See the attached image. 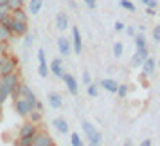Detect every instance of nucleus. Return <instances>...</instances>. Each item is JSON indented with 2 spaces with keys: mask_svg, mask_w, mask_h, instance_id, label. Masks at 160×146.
Segmentation results:
<instances>
[{
  "mask_svg": "<svg viewBox=\"0 0 160 146\" xmlns=\"http://www.w3.org/2000/svg\"><path fill=\"white\" fill-rule=\"evenodd\" d=\"M16 67H18V60L11 54H2L0 58V76H8V74L16 72Z\"/></svg>",
  "mask_w": 160,
  "mask_h": 146,
  "instance_id": "1",
  "label": "nucleus"
},
{
  "mask_svg": "<svg viewBox=\"0 0 160 146\" xmlns=\"http://www.w3.org/2000/svg\"><path fill=\"white\" fill-rule=\"evenodd\" d=\"M81 126H83V130H85V133H87V137L88 141H90V144H97V146H101V133L95 130L92 124L88 123V121H83L81 123Z\"/></svg>",
  "mask_w": 160,
  "mask_h": 146,
  "instance_id": "2",
  "label": "nucleus"
},
{
  "mask_svg": "<svg viewBox=\"0 0 160 146\" xmlns=\"http://www.w3.org/2000/svg\"><path fill=\"white\" fill-rule=\"evenodd\" d=\"M52 144H54V143H52L51 135H49L47 132H36L31 146H52Z\"/></svg>",
  "mask_w": 160,
  "mask_h": 146,
  "instance_id": "3",
  "label": "nucleus"
},
{
  "mask_svg": "<svg viewBox=\"0 0 160 146\" xmlns=\"http://www.w3.org/2000/svg\"><path fill=\"white\" fill-rule=\"evenodd\" d=\"M9 31H11V34L13 36H23L27 31H29V25L25 22H18V20H13L11 25H9Z\"/></svg>",
  "mask_w": 160,
  "mask_h": 146,
  "instance_id": "4",
  "label": "nucleus"
},
{
  "mask_svg": "<svg viewBox=\"0 0 160 146\" xmlns=\"http://www.w3.org/2000/svg\"><path fill=\"white\" fill-rule=\"evenodd\" d=\"M38 132L36 124L31 123V121H27V123H23L22 126H20V130H18V137H31V135H34Z\"/></svg>",
  "mask_w": 160,
  "mask_h": 146,
  "instance_id": "5",
  "label": "nucleus"
},
{
  "mask_svg": "<svg viewBox=\"0 0 160 146\" xmlns=\"http://www.w3.org/2000/svg\"><path fill=\"white\" fill-rule=\"evenodd\" d=\"M15 110H16V114L18 116H22V117H27V114H29L31 110L29 107H27V101L23 99V97H15Z\"/></svg>",
  "mask_w": 160,
  "mask_h": 146,
  "instance_id": "6",
  "label": "nucleus"
},
{
  "mask_svg": "<svg viewBox=\"0 0 160 146\" xmlns=\"http://www.w3.org/2000/svg\"><path fill=\"white\" fill-rule=\"evenodd\" d=\"M72 49L76 51V54H79L83 51V40H81L79 27H72Z\"/></svg>",
  "mask_w": 160,
  "mask_h": 146,
  "instance_id": "7",
  "label": "nucleus"
},
{
  "mask_svg": "<svg viewBox=\"0 0 160 146\" xmlns=\"http://www.w3.org/2000/svg\"><path fill=\"white\" fill-rule=\"evenodd\" d=\"M146 58H149V51H148V47L140 49V51H135L133 58H131V65H133V67H140Z\"/></svg>",
  "mask_w": 160,
  "mask_h": 146,
  "instance_id": "8",
  "label": "nucleus"
},
{
  "mask_svg": "<svg viewBox=\"0 0 160 146\" xmlns=\"http://www.w3.org/2000/svg\"><path fill=\"white\" fill-rule=\"evenodd\" d=\"M38 63H40V67H38L40 76H42V78H47L49 70H47V60H45V51L43 49H38Z\"/></svg>",
  "mask_w": 160,
  "mask_h": 146,
  "instance_id": "9",
  "label": "nucleus"
},
{
  "mask_svg": "<svg viewBox=\"0 0 160 146\" xmlns=\"http://www.w3.org/2000/svg\"><path fill=\"white\" fill-rule=\"evenodd\" d=\"M61 78H63V81H65V85H67V88H68V92H70L72 96H76V94H78V90H79V88H78L76 78H74L72 74H63Z\"/></svg>",
  "mask_w": 160,
  "mask_h": 146,
  "instance_id": "10",
  "label": "nucleus"
},
{
  "mask_svg": "<svg viewBox=\"0 0 160 146\" xmlns=\"http://www.w3.org/2000/svg\"><path fill=\"white\" fill-rule=\"evenodd\" d=\"M58 49L61 52V56H68L70 52H72V45H70V40L65 36H61L58 40Z\"/></svg>",
  "mask_w": 160,
  "mask_h": 146,
  "instance_id": "11",
  "label": "nucleus"
},
{
  "mask_svg": "<svg viewBox=\"0 0 160 146\" xmlns=\"http://www.w3.org/2000/svg\"><path fill=\"white\" fill-rule=\"evenodd\" d=\"M51 70H52V74H54V76H56V78H61V76H63V65H61V60L59 58H54L51 61Z\"/></svg>",
  "mask_w": 160,
  "mask_h": 146,
  "instance_id": "12",
  "label": "nucleus"
},
{
  "mask_svg": "<svg viewBox=\"0 0 160 146\" xmlns=\"http://www.w3.org/2000/svg\"><path fill=\"white\" fill-rule=\"evenodd\" d=\"M104 90H108V92H113L115 94L117 92V87H119V83H117L115 80H110V78H104V80H101V83H99Z\"/></svg>",
  "mask_w": 160,
  "mask_h": 146,
  "instance_id": "13",
  "label": "nucleus"
},
{
  "mask_svg": "<svg viewBox=\"0 0 160 146\" xmlns=\"http://www.w3.org/2000/svg\"><path fill=\"white\" fill-rule=\"evenodd\" d=\"M155 67H157V61L153 58H146L142 61V69H144V76H151L155 72Z\"/></svg>",
  "mask_w": 160,
  "mask_h": 146,
  "instance_id": "14",
  "label": "nucleus"
},
{
  "mask_svg": "<svg viewBox=\"0 0 160 146\" xmlns=\"http://www.w3.org/2000/svg\"><path fill=\"white\" fill-rule=\"evenodd\" d=\"M49 103H51L52 108H61L63 107V97L59 94H56V92H51L49 94Z\"/></svg>",
  "mask_w": 160,
  "mask_h": 146,
  "instance_id": "15",
  "label": "nucleus"
},
{
  "mask_svg": "<svg viewBox=\"0 0 160 146\" xmlns=\"http://www.w3.org/2000/svg\"><path fill=\"white\" fill-rule=\"evenodd\" d=\"M56 27L59 31H65L68 27V16L65 13H58V16H56Z\"/></svg>",
  "mask_w": 160,
  "mask_h": 146,
  "instance_id": "16",
  "label": "nucleus"
},
{
  "mask_svg": "<svg viewBox=\"0 0 160 146\" xmlns=\"http://www.w3.org/2000/svg\"><path fill=\"white\" fill-rule=\"evenodd\" d=\"M54 126H56V130L61 132V133H67L68 132V123H67L65 119H61V117H58V119H54Z\"/></svg>",
  "mask_w": 160,
  "mask_h": 146,
  "instance_id": "17",
  "label": "nucleus"
},
{
  "mask_svg": "<svg viewBox=\"0 0 160 146\" xmlns=\"http://www.w3.org/2000/svg\"><path fill=\"white\" fill-rule=\"evenodd\" d=\"M42 6H43V0H29V13L38 15L40 9H42Z\"/></svg>",
  "mask_w": 160,
  "mask_h": 146,
  "instance_id": "18",
  "label": "nucleus"
},
{
  "mask_svg": "<svg viewBox=\"0 0 160 146\" xmlns=\"http://www.w3.org/2000/svg\"><path fill=\"white\" fill-rule=\"evenodd\" d=\"M11 16H13V20H18V22H25L27 23V13H25L22 8L16 9V11H11Z\"/></svg>",
  "mask_w": 160,
  "mask_h": 146,
  "instance_id": "19",
  "label": "nucleus"
},
{
  "mask_svg": "<svg viewBox=\"0 0 160 146\" xmlns=\"http://www.w3.org/2000/svg\"><path fill=\"white\" fill-rule=\"evenodd\" d=\"M11 38H13V34H11L9 27H4V25H0V42H9Z\"/></svg>",
  "mask_w": 160,
  "mask_h": 146,
  "instance_id": "20",
  "label": "nucleus"
},
{
  "mask_svg": "<svg viewBox=\"0 0 160 146\" xmlns=\"http://www.w3.org/2000/svg\"><path fill=\"white\" fill-rule=\"evenodd\" d=\"M32 139H34V135H31V137H18L15 141V146H31L32 144Z\"/></svg>",
  "mask_w": 160,
  "mask_h": 146,
  "instance_id": "21",
  "label": "nucleus"
},
{
  "mask_svg": "<svg viewBox=\"0 0 160 146\" xmlns=\"http://www.w3.org/2000/svg\"><path fill=\"white\" fill-rule=\"evenodd\" d=\"M135 45H137V51H140V49H144L146 47V36L140 33V34H135Z\"/></svg>",
  "mask_w": 160,
  "mask_h": 146,
  "instance_id": "22",
  "label": "nucleus"
},
{
  "mask_svg": "<svg viewBox=\"0 0 160 146\" xmlns=\"http://www.w3.org/2000/svg\"><path fill=\"white\" fill-rule=\"evenodd\" d=\"M31 92H32V90L29 88V85L20 81V90H18V97H27V96H29Z\"/></svg>",
  "mask_w": 160,
  "mask_h": 146,
  "instance_id": "23",
  "label": "nucleus"
},
{
  "mask_svg": "<svg viewBox=\"0 0 160 146\" xmlns=\"http://www.w3.org/2000/svg\"><path fill=\"white\" fill-rule=\"evenodd\" d=\"M27 117H29V121L31 123H40L42 121V112H36V110H31L29 114H27Z\"/></svg>",
  "mask_w": 160,
  "mask_h": 146,
  "instance_id": "24",
  "label": "nucleus"
},
{
  "mask_svg": "<svg viewBox=\"0 0 160 146\" xmlns=\"http://www.w3.org/2000/svg\"><path fill=\"white\" fill-rule=\"evenodd\" d=\"M119 4H121V8L122 9L130 11V13H135V4H133V2H130V0H121Z\"/></svg>",
  "mask_w": 160,
  "mask_h": 146,
  "instance_id": "25",
  "label": "nucleus"
},
{
  "mask_svg": "<svg viewBox=\"0 0 160 146\" xmlns=\"http://www.w3.org/2000/svg\"><path fill=\"white\" fill-rule=\"evenodd\" d=\"M23 99L27 101V107H29V110H34V105H36V101H38V97H36V96H34L32 92H31V94L27 96V97H23Z\"/></svg>",
  "mask_w": 160,
  "mask_h": 146,
  "instance_id": "26",
  "label": "nucleus"
},
{
  "mask_svg": "<svg viewBox=\"0 0 160 146\" xmlns=\"http://www.w3.org/2000/svg\"><path fill=\"white\" fill-rule=\"evenodd\" d=\"M122 51H124V45L121 42H115V45H113V56L115 58H121L122 56Z\"/></svg>",
  "mask_w": 160,
  "mask_h": 146,
  "instance_id": "27",
  "label": "nucleus"
},
{
  "mask_svg": "<svg viewBox=\"0 0 160 146\" xmlns=\"http://www.w3.org/2000/svg\"><path fill=\"white\" fill-rule=\"evenodd\" d=\"M23 4L20 2V0H8V8L9 11H16V9H20Z\"/></svg>",
  "mask_w": 160,
  "mask_h": 146,
  "instance_id": "28",
  "label": "nucleus"
},
{
  "mask_svg": "<svg viewBox=\"0 0 160 146\" xmlns=\"http://www.w3.org/2000/svg\"><path fill=\"white\" fill-rule=\"evenodd\" d=\"M128 90H130V88H128V85H119L115 94H119V97H121V99H124V97L128 96Z\"/></svg>",
  "mask_w": 160,
  "mask_h": 146,
  "instance_id": "29",
  "label": "nucleus"
},
{
  "mask_svg": "<svg viewBox=\"0 0 160 146\" xmlns=\"http://www.w3.org/2000/svg\"><path fill=\"white\" fill-rule=\"evenodd\" d=\"M70 144H72V146H83V141H81L79 133H76V132H74L72 135H70Z\"/></svg>",
  "mask_w": 160,
  "mask_h": 146,
  "instance_id": "30",
  "label": "nucleus"
},
{
  "mask_svg": "<svg viewBox=\"0 0 160 146\" xmlns=\"http://www.w3.org/2000/svg\"><path fill=\"white\" fill-rule=\"evenodd\" d=\"M87 87H88V96H92V97H97V94H99V90H97V85L90 83V85H87Z\"/></svg>",
  "mask_w": 160,
  "mask_h": 146,
  "instance_id": "31",
  "label": "nucleus"
},
{
  "mask_svg": "<svg viewBox=\"0 0 160 146\" xmlns=\"http://www.w3.org/2000/svg\"><path fill=\"white\" fill-rule=\"evenodd\" d=\"M11 22H13V16H11V13H9V15H6L4 18H2L0 25H4V27H9V25H11Z\"/></svg>",
  "mask_w": 160,
  "mask_h": 146,
  "instance_id": "32",
  "label": "nucleus"
},
{
  "mask_svg": "<svg viewBox=\"0 0 160 146\" xmlns=\"http://www.w3.org/2000/svg\"><path fill=\"white\" fill-rule=\"evenodd\" d=\"M153 40H155L157 44H160V25H155V27H153Z\"/></svg>",
  "mask_w": 160,
  "mask_h": 146,
  "instance_id": "33",
  "label": "nucleus"
},
{
  "mask_svg": "<svg viewBox=\"0 0 160 146\" xmlns=\"http://www.w3.org/2000/svg\"><path fill=\"white\" fill-rule=\"evenodd\" d=\"M23 36H25V42H23V44H25V47H31V45H32V42H34V36H32V34H29V31H27Z\"/></svg>",
  "mask_w": 160,
  "mask_h": 146,
  "instance_id": "34",
  "label": "nucleus"
},
{
  "mask_svg": "<svg viewBox=\"0 0 160 146\" xmlns=\"http://www.w3.org/2000/svg\"><path fill=\"white\" fill-rule=\"evenodd\" d=\"M9 13H11V11H9L8 6H0V22H2V18H4V16L9 15Z\"/></svg>",
  "mask_w": 160,
  "mask_h": 146,
  "instance_id": "35",
  "label": "nucleus"
},
{
  "mask_svg": "<svg viewBox=\"0 0 160 146\" xmlns=\"http://www.w3.org/2000/svg\"><path fill=\"white\" fill-rule=\"evenodd\" d=\"M140 2H142V4H144L146 8H157V0H140Z\"/></svg>",
  "mask_w": 160,
  "mask_h": 146,
  "instance_id": "36",
  "label": "nucleus"
},
{
  "mask_svg": "<svg viewBox=\"0 0 160 146\" xmlns=\"http://www.w3.org/2000/svg\"><path fill=\"white\" fill-rule=\"evenodd\" d=\"M83 83H85V85H90V83H92V80H90V74H88L87 70L83 72Z\"/></svg>",
  "mask_w": 160,
  "mask_h": 146,
  "instance_id": "37",
  "label": "nucleus"
},
{
  "mask_svg": "<svg viewBox=\"0 0 160 146\" xmlns=\"http://www.w3.org/2000/svg\"><path fill=\"white\" fill-rule=\"evenodd\" d=\"M124 29H126V33H128V36H135V34H137L133 25H130V27H124Z\"/></svg>",
  "mask_w": 160,
  "mask_h": 146,
  "instance_id": "38",
  "label": "nucleus"
},
{
  "mask_svg": "<svg viewBox=\"0 0 160 146\" xmlns=\"http://www.w3.org/2000/svg\"><path fill=\"white\" fill-rule=\"evenodd\" d=\"M113 29H115L117 33H121V31H124V23H122V22H115V25H113Z\"/></svg>",
  "mask_w": 160,
  "mask_h": 146,
  "instance_id": "39",
  "label": "nucleus"
},
{
  "mask_svg": "<svg viewBox=\"0 0 160 146\" xmlns=\"http://www.w3.org/2000/svg\"><path fill=\"white\" fill-rule=\"evenodd\" d=\"M146 15H148V16H155V15H157V11H155L153 8H146Z\"/></svg>",
  "mask_w": 160,
  "mask_h": 146,
  "instance_id": "40",
  "label": "nucleus"
},
{
  "mask_svg": "<svg viewBox=\"0 0 160 146\" xmlns=\"http://www.w3.org/2000/svg\"><path fill=\"white\" fill-rule=\"evenodd\" d=\"M85 4H87L90 9H94V8H95V0H85Z\"/></svg>",
  "mask_w": 160,
  "mask_h": 146,
  "instance_id": "41",
  "label": "nucleus"
},
{
  "mask_svg": "<svg viewBox=\"0 0 160 146\" xmlns=\"http://www.w3.org/2000/svg\"><path fill=\"white\" fill-rule=\"evenodd\" d=\"M140 146H151V141H149V139H146V141L140 143Z\"/></svg>",
  "mask_w": 160,
  "mask_h": 146,
  "instance_id": "42",
  "label": "nucleus"
},
{
  "mask_svg": "<svg viewBox=\"0 0 160 146\" xmlns=\"http://www.w3.org/2000/svg\"><path fill=\"white\" fill-rule=\"evenodd\" d=\"M0 6H8V0H0Z\"/></svg>",
  "mask_w": 160,
  "mask_h": 146,
  "instance_id": "43",
  "label": "nucleus"
},
{
  "mask_svg": "<svg viewBox=\"0 0 160 146\" xmlns=\"http://www.w3.org/2000/svg\"><path fill=\"white\" fill-rule=\"evenodd\" d=\"M0 121H2V107H0Z\"/></svg>",
  "mask_w": 160,
  "mask_h": 146,
  "instance_id": "44",
  "label": "nucleus"
},
{
  "mask_svg": "<svg viewBox=\"0 0 160 146\" xmlns=\"http://www.w3.org/2000/svg\"><path fill=\"white\" fill-rule=\"evenodd\" d=\"M124 146H131V144H130V141H126V144H124Z\"/></svg>",
  "mask_w": 160,
  "mask_h": 146,
  "instance_id": "45",
  "label": "nucleus"
},
{
  "mask_svg": "<svg viewBox=\"0 0 160 146\" xmlns=\"http://www.w3.org/2000/svg\"><path fill=\"white\" fill-rule=\"evenodd\" d=\"M20 2H22V4H23V2H25V0H20Z\"/></svg>",
  "mask_w": 160,
  "mask_h": 146,
  "instance_id": "46",
  "label": "nucleus"
},
{
  "mask_svg": "<svg viewBox=\"0 0 160 146\" xmlns=\"http://www.w3.org/2000/svg\"><path fill=\"white\" fill-rule=\"evenodd\" d=\"M90 146H97V144H90Z\"/></svg>",
  "mask_w": 160,
  "mask_h": 146,
  "instance_id": "47",
  "label": "nucleus"
},
{
  "mask_svg": "<svg viewBox=\"0 0 160 146\" xmlns=\"http://www.w3.org/2000/svg\"><path fill=\"white\" fill-rule=\"evenodd\" d=\"M158 67H160V61H158Z\"/></svg>",
  "mask_w": 160,
  "mask_h": 146,
  "instance_id": "48",
  "label": "nucleus"
},
{
  "mask_svg": "<svg viewBox=\"0 0 160 146\" xmlns=\"http://www.w3.org/2000/svg\"><path fill=\"white\" fill-rule=\"evenodd\" d=\"M0 58H2V54H0Z\"/></svg>",
  "mask_w": 160,
  "mask_h": 146,
  "instance_id": "49",
  "label": "nucleus"
},
{
  "mask_svg": "<svg viewBox=\"0 0 160 146\" xmlns=\"http://www.w3.org/2000/svg\"><path fill=\"white\" fill-rule=\"evenodd\" d=\"M52 146H56V144H52Z\"/></svg>",
  "mask_w": 160,
  "mask_h": 146,
  "instance_id": "50",
  "label": "nucleus"
}]
</instances>
